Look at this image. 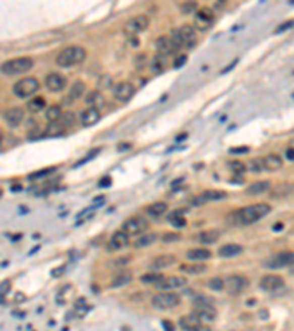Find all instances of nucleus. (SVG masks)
Listing matches in <instances>:
<instances>
[{
	"instance_id": "nucleus-1",
	"label": "nucleus",
	"mask_w": 294,
	"mask_h": 331,
	"mask_svg": "<svg viewBox=\"0 0 294 331\" xmlns=\"http://www.w3.org/2000/svg\"><path fill=\"white\" fill-rule=\"evenodd\" d=\"M271 212V206L268 203H256L249 205L246 208L236 210L228 216V221L232 226H249L253 223H258L259 219L265 218Z\"/></svg>"
},
{
	"instance_id": "nucleus-2",
	"label": "nucleus",
	"mask_w": 294,
	"mask_h": 331,
	"mask_svg": "<svg viewBox=\"0 0 294 331\" xmlns=\"http://www.w3.org/2000/svg\"><path fill=\"white\" fill-rule=\"evenodd\" d=\"M87 53L81 46H70L57 53L56 56V65L61 68H71L74 65L81 64L86 59Z\"/></svg>"
},
{
	"instance_id": "nucleus-3",
	"label": "nucleus",
	"mask_w": 294,
	"mask_h": 331,
	"mask_svg": "<svg viewBox=\"0 0 294 331\" xmlns=\"http://www.w3.org/2000/svg\"><path fill=\"white\" fill-rule=\"evenodd\" d=\"M213 300H208L205 297H197L194 300V305H193V312L191 314L194 316H197L202 322H212L215 321L218 311L215 309V306L212 305Z\"/></svg>"
},
{
	"instance_id": "nucleus-4",
	"label": "nucleus",
	"mask_w": 294,
	"mask_h": 331,
	"mask_svg": "<svg viewBox=\"0 0 294 331\" xmlns=\"http://www.w3.org/2000/svg\"><path fill=\"white\" fill-rule=\"evenodd\" d=\"M33 65H34V62L31 58H27V56L15 58V59H11L2 65V72L5 75H18V74H24V72L31 70Z\"/></svg>"
},
{
	"instance_id": "nucleus-5",
	"label": "nucleus",
	"mask_w": 294,
	"mask_h": 331,
	"mask_svg": "<svg viewBox=\"0 0 294 331\" xmlns=\"http://www.w3.org/2000/svg\"><path fill=\"white\" fill-rule=\"evenodd\" d=\"M40 88V83L38 80L34 77H25V78H21L18 83L14 84V93L15 96L21 97V99H25V97H30L35 94Z\"/></svg>"
},
{
	"instance_id": "nucleus-6",
	"label": "nucleus",
	"mask_w": 294,
	"mask_h": 331,
	"mask_svg": "<svg viewBox=\"0 0 294 331\" xmlns=\"http://www.w3.org/2000/svg\"><path fill=\"white\" fill-rule=\"evenodd\" d=\"M149 18L146 15H137V17H133L131 19L127 21V24L124 25V34L128 35L130 38L133 37H137L140 33L146 31L149 28Z\"/></svg>"
},
{
	"instance_id": "nucleus-7",
	"label": "nucleus",
	"mask_w": 294,
	"mask_h": 331,
	"mask_svg": "<svg viewBox=\"0 0 294 331\" xmlns=\"http://www.w3.org/2000/svg\"><path fill=\"white\" fill-rule=\"evenodd\" d=\"M147 228H149L147 219L141 215H136V216H131V218L125 219L122 223L121 230L124 233H127L128 236H141Z\"/></svg>"
},
{
	"instance_id": "nucleus-8",
	"label": "nucleus",
	"mask_w": 294,
	"mask_h": 331,
	"mask_svg": "<svg viewBox=\"0 0 294 331\" xmlns=\"http://www.w3.org/2000/svg\"><path fill=\"white\" fill-rule=\"evenodd\" d=\"M152 305L156 309H173L180 305V296L175 295L172 292H163V293H157L152 297Z\"/></svg>"
},
{
	"instance_id": "nucleus-9",
	"label": "nucleus",
	"mask_w": 294,
	"mask_h": 331,
	"mask_svg": "<svg viewBox=\"0 0 294 331\" xmlns=\"http://www.w3.org/2000/svg\"><path fill=\"white\" fill-rule=\"evenodd\" d=\"M294 263V252H279L277 255H274L272 258H269L263 265L269 269H279L288 265Z\"/></svg>"
},
{
	"instance_id": "nucleus-10",
	"label": "nucleus",
	"mask_w": 294,
	"mask_h": 331,
	"mask_svg": "<svg viewBox=\"0 0 294 331\" xmlns=\"http://www.w3.org/2000/svg\"><path fill=\"white\" fill-rule=\"evenodd\" d=\"M181 47L173 41L171 38V35H160L157 40H156V50L157 54H162V56H171L178 52Z\"/></svg>"
},
{
	"instance_id": "nucleus-11",
	"label": "nucleus",
	"mask_w": 294,
	"mask_h": 331,
	"mask_svg": "<svg viewBox=\"0 0 294 331\" xmlns=\"http://www.w3.org/2000/svg\"><path fill=\"white\" fill-rule=\"evenodd\" d=\"M249 280L243 275H229L225 279V289L229 295H239L249 287Z\"/></svg>"
},
{
	"instance_id": "nucleus-12",
	"label": "nucleus",
	"mask_w": 294,
	"mask_h": 331,
	"mask_svg": "<svg viewBox=\"0 0 294 331\" xmlns=\"http://www.w3.org/2000/svg\"><path fill=\"white\" fill-rule=\"evenodd\" d=\"M134 93H136V87L128 81H121V83L115 84V87H113V97L120 102L131 100Z\"/></svg>"
},
{
	"instance_id": "nucleus-13",
	"label": "nucleus",
	"mask_w": 294,
	"mask_h": 331,
	"mask_svg": "<svg viewBox=\"0 0 294 331\" xmlns=\"http://www.w3.org/2000/svg\"><path fill=\"white\" fill-rule=\"evenodd\" d=\"M67 77H64L62 74H59V72H50L47 77H46V80H44V86L46 88L49 90V91H52V93H59V91H62L64 88L67 87Z\"/></svg>"
},
{
	"instance_id": "nucleus-14",
	"label": "nucleus",
	"mask_w": 294,
	"mask_h": 331,
	"mask_svg": "<svg viewBox=\"0 0 294 331\" xmlns=\"http://www.w3.org/2000/svg\"><path fill=\"white\" fill-rule=\"evenodd\" d=\"M187 284V279L180 277V275H172V277H165L159 284H156V289L159 290H165V292H171L175 289H181Z\"/></svg>"
},
{
	"instance_id": "nucleus-15",
	"label": "nucleus",
	"mask_w": 294,
	"mask_h": 331,
	"mask_svg": "<svg viewBox=\"0 0 294 331\" xmlns=\"http://www.w3.org/2000/svg\"><path fill=\"white\" fill-rule=\"evenodd\" d=\"M3 118H5V122L9 127L15 128L18 125H21L22 121H24V111L21 107H18V106H12V107L6 109V112L3 114Z\"/></svg>"
},
{
	"instance_id": "nucleus-16",
	"label": "nucleus",
	"mask_w": 294,
	"mask_h": 331,
	"mask_svg": "<svg viewBox=\"0 0 294 331\" xmlns=\"http://www.w3.org/2000/svg\"><path fill=\"white\" fill-rule=\"evenodd\" d=\"M281 287H284V279L279 275H275V274L265 275L260 280V289L265 292H275Z\"/></svg>"
},
{
	"instance_id": "nucleus-17",
	"label": "nucleus",
	"mask_w": 294,
	"mask_h": 331,
	"mask_svg": "<svg viewBox=\"0 0 294 331\" xmlns=\"http://www.w3.org/2000/svg\"><path fill=\"white\" fill-rule=\"evenodd\" d=\"M215 19V14L212 9L209 8H200L197 12H196V25L200 28V30H206L210 27V24L213 22Z\"/></svg>"
},
{
	"instance_id": "nucleus-18",
	"label": "nucleus",
	"mask_w": 294,
	"mask_h": 331,
	"mask_svg": "<svg viewBox=\"0 0 294 331\" xmlns=\"http://www.w3.org/2000/svg\"><path fill=\"white\" fill-rule=\"evenodd\" d=\"M100 109H96V107H87L86 111L81 114V117H80V121H81V125L83 127H93V125H96L97 122L100 121Z\"/></svg>"
},
{
	"instance_id": "nucleus-19",
	"label": "nucleus",
	"mask_w": 294,
	"mask_h": 331,
	"mask_svg": "<svg viewBox=\"0 0 294 331\" xmlns=\"http://www.w3.org/2000/svg\"><path fill=\"white\" fill-rule=\"evenodd\" d=\"M180 30V35H181V40H183V46L191 49L193 46H196V28L190 25V24H186L183 25Z\"/></svg>"
},
{
	"instance_id": "nucleus-20",
	"label": "nucleus",
	"mask_w": 294,
	"mask_h": 331,
	"mask_svg": "<svg viewBox=\"0 0 294 331\" xmlns=\"http://www.w3.org/2000/svg\"><path fill=\"white\" fill-rule=\"evenodd\" d=\"M130 244V236L124 231H116L112 237H110V242H109V247L112 250H121L124 247H127Z\"/></svg>"
},
{
	"instance_id": "nucleus-21",
	"label": "nucleus",
	"mask_w": 294,
	"mask_h": 331,
	"mask_svg": "<svg viewBox=\"0 0 294 331\" xmlns=\"http://www.w3.org/2000/svg\"><path fill=\"white\" fill-rule=\"evenodd\" d=\"M202 325H203V322L193 314L186 315V316H181V318H180V327L184 331H196L199 330Z\"/></svg>"
},
{
	"instance_id": "nucleus-22",
	"label": "nucleus",
	"mask_w": 294,
	"mask_h": 331,
	"mask_svg": "<svg viewBox=\"0 0 294 331\" xmlns=\"http://www.w3.org/2000/svg\"><path fill=\"white\" fill-rule=\"evenodd\" d=\"M177 262V258L173 255H160L155 258L153 261L150 262V269H155V271H159V269H163V268H168Z\"/></svg>"
},
{
	"instance_id": "nucleus-23",
	"label": "nucleus",
	"mask_w": 294,
	"mask_h": 331,
	"mask_svg": "<svg viewBox=\"0 0 294 331\" xmlns=\"http://www.w3.org/2000/svg\"><path fill=\"white\" fill-rule=\"evenodd\" d=\"M240 253H243V246L236 243L224 244L218 250V255L221 258H234V256H239Z\"/></svg>"
},
{
	"instance_id": "nucleus-24",
	"label": "nucleus",
	"mask_w": 294,
	"mask_h": 331,
	"mask_svg": "<svg viewBox=\"0 0 294 331\" xmlns=\"http://www.w3.org/2000/svg\"><path fill=\"white\" fill-rule=\"evenodd\" d=\"M263 165H265V171H278L282 168V159L279 155H275V153H271L268 156L263 157Z\"/></svg>"
},
{
	"instance_id": "nucleus-25",
	"label": "nucleus",
	"mask_w": 294,
	"mask_h": 331,
	"mask_svg": "<svg viewBox=\"0 0 294 331\" xmlns=\"http://www.w3.org/2000/svg\"><path fill=\"white\" fill-rule=\"evenodd\" d=\"M221 233L218 230H206V231H202L197 234V242L203 244H213L218 242Z\"/></svg>"
},
{
	"instance_id": "nucleus-26",
	"label": "nucleus",
	"mask_w": 294,
	"mask_h": 331,
	"mask_svg": "<svg viewBox=\"0 0 294 331\" xmlns=\"http://www.w3.org/2000/svg\"><path fill=\"white\" fill-rule=\"evenodd\" d=\"M212 256V252L209 249H205V247H200V249H190L187 252V258L193 262H200V261H206Z\"/></svg>"
},
{
	"instance_id": "nucleus-27",
	"label": "nucleus",
	"mask_w": 294,
	"mask_h": 331,
	"mask_svg": "<svg viewBox=\"0 0 294 331\" xmlns=\"http://www.w3.org/2000/svg\"><path fill=\"white\" fill-rule=\"evenodd\" d=\"M269 187H271V183L268 180H262V181H256V183L250 184L246 189V193L250 194V196H256V194H262V193L268 192Z\"/></svg>"
},
{
	"instance_id": "nucleus-28",
	"label": "nucleus",
	"mask_w": 294,
	"mask_h": 331,
	"mask_svg": "<svg viewBox=\"0 0 294 331\" xmlns=\"http://www.w3.org/2000/svg\"><path fill=\"white\" fill-rule=\"evenodd\" d=\"M86 102H87V105L90 106V107L100 109V107L104 105V96L102 94V93H100V91H97V90H93V91H90V93H88V96L86 97Z\"/></svg>"
},
{
	"instance_id": "nucleus-29",
	"label": "nucleus",
	"mask_w": 294,
	"mask_h": 331,
	"mask_svg": "<svg viewBox=\"0 0 294 331\" xmlns=\"http://www.w3.org/2000/svg\"><path fill=\"white\" fill-rule=\"evenodd\" d=\"M180 269H181L183 272H186V274H190V275H199V274L206 272L208 266H206L205 263L193 262V263H187V265H181Z\"/></svg>"
},
{
	"instance_id": "nucleus-30",
	"label": "nucleus",
	"mask_w": 294,
	"mask_h": 331,
	"mask_svg": "<svg viewBox=\"0 0 294 331\" xmlns=\"http://www.w3.org/2000/svg\"><path fill=\"white\" fill-rule=\"evenodd\" d=\"M84 91H86V84H84V81H81V80L75 81V83L72 84V87H71L70 93H68V100L72 102V100L80 99V97L84 94Z\"/></svg>"
},
{
	"instance_id": "nucleus-31",
	"label": "nucleus",
	"mask_w": 294,
	"mask_h": 331,
	"mask_svg": "<svg viewBox=\"0 0 294 331\" xmlns=\"http://www.w3.org/2000/svg\"><path fill=\"white\" fill-rule=\"evenodd\" d=\"M156 240H157V234L156 233H149V234H143V236L137 237L133 246L136 249H141V247H147V246L153 244Z\"/></svg>"
},
{
	"instance_id": "nucleus-32",
	"label": "nucleus",
	"mask_w": 294,
	"mask_h": 331,
	"mask_svg": "<svg viewBox=\"0 0 294 331\" xmlns=\"http://www.w3.org/2000/svg\"><path fill=\"white\" fill-rule=\"evenodd\" d=\"M166 210H168V205L165 202H155V203L147 206V215L157 218V216H162L163 213H166Z\"/></svg>"
},
{
	"instance_id": "nucleus-33",
	"label": "nucleus",
	"mask_w": 294,
	"mask_h": 331,
	"mask_svg": "<svg viewBox=\"0 0 294 331\" xmlns=\"http://www.w3.org/2000/svg\"><path fill=\"white\" fill-rule=\"evenodd\" d=\"M133 280V274L130 271H121L115 275V279L112 280V287H122V286H127L130 284Z\"/></svg>"
},
{
	"instance_id": "nucleus-34",
	"label": "nucleus",
	"mask_w": 294,
	"mask_h": 331,
	"mask_svg": "<svg viewBox=\"0 0 294 331\" xmlns=\"http://www.w3.org/2000/svg\"><path fill=\"white\" fill-rule=\"evenodd\" d=\"M46 107V100L43 97H33L28 103H27V109L31 112V114H38L41 112L43 109Z\"/></svg>"
},
{
	"instance_id": "nucleus-35",
	"label": "nucleus",
	"mask_w": 294,
	"mask_h": 331,
	"mask_svg": "<svg viewBox=\"0 0 294 331\" xmlns=\"http://www.w3.org/2000/svg\"><path fill=\"white\" fill-rule=\"evenodd\" d=\"M293 190H294V186H291V184H281V186H277V187L271 192V196L279 199V197H285V196H288Z\"/></svg>"
},
{
	"instance_id": "nucleus-36",
	"label": "nucleus",
	"mask_w": 294,
	"mask_h": 331,
	"mask_svg": "<svg viewBox=\"0 0 294 331\" xmlns=\"http://www.w3.org/2000/svg\"><path fill=\"white\" fill-rule=\"evenodd\" d=\"M67 130L59 124V122H50L49 127L46 128V134L44 136H49V137H57V136H62Z\"/></svg>"
},
{
	"instance_id": "nucleus-37",
	"label": "nucleus",
	"mask_w": 294,
	"mask_h": 331,
	"mask_svg": "<svg viewBox=\"0 0 294 331\" xmlns=\"http://www.w3.org/2000/svg\"><path fill=\"white\" fill-rule=\"evenodd\" d=\"M206 199H208V202H215V200H222V199H226V192L224 190H215V189H210V190H206V192L202 193Z\"/></svg>"
},
{
	"instance_id": "nucleus-38",
	"label": "nucleus",
	"mask_w": 294,
	"mask_h": 331,
	"mask_svg": "<svg viewBox=\"0 0 294 331\" xmlns=\"http://www.w3.org/2000/svg\"><path fill=\"white\" fill-rule=\"evenodd\" d=\"M62 114H64V112H62V109H61V106L59 105H52L46 109V118L50 122L57 121V120L62 117Z\"/></svg>"
},
{
	"instance_id": "nucleus-39",
	"label": "nucleus",
	"mask_w": 294,
	"mask_h": 331,
	"mask_svg": "<svg viewBox=\"0 0 294 331\" xmlns=\"http://www.w3.org/2000/svg\"><path fill=\"white\" fill-rule=\"evenodd\" d=\"M77 121V117H75V114L74 112H65V114H62V117L57 120V122L65 128V130H68L70 127H72L74 124Z\"/></svg>"
},
{
	"instance_id": "nucleus-40",
	"label": "nucleus",
	"mask_w": 294,
	"mask_h": 331,
	"mask_svg": "<svg viewBox=\"0 0 294 331\" xmlns=\"http://www.w3.org/2000/svg\"><path fill=\"white\" fill-rule=\"evenodd\" d=\"M165 279L160 272H147V274H144L143 277H141V281L144 283V284H159L162 280Z\"/></svg>"
},
{
	"instance_id": "nucleus-41",
	"label": "nucleus",
	"mask_w": 294,
	"mask_h": 331,
	"mask_svg": "<svg viewBox=\"0 0 294 331\" xmlns=\"http://www.w3.org/2000/svg\"><path fill=\"white\" fill-rule=\"evenodd\" d=\"M168 221H169L175 228H184V227L187 226L186 218H184L180 212H173L172 215H169V216H168Z\"/></svg>"
},
{
	"instance_id": "nucleus-42",
	"label": "nucleus",
	"mask_w": 294,
	"mask_h": 331,
	"mask_svg": "<svg viewBox=\"0 0 294 331\" xmlns=\"http://www.w3.org/2000/svg\"><path fill=\"white\" fill-rule=\"evenodd\" d=\"M165 65H166L165 56L156 54L155 58H153V61H152V71H153L155 74H160V72L163 71V68H165Z\"/></svg>"
},
{
	"instance_id": "nucleus-43",
	"label": "nucleus",
	"mask_w": 294,
	"mask_h": 331,
	"mask_svg": "<svg viewBox=\"0 0 294 331\" xmlns=\"http://www.w3.org/2000/svg\"><path fill=\"white\" fill-rule=\"evenodd\" d=\"M247 170H250L252 173H260V171H265V165H263V157H256L253 160L249 162V167Z\"/></svg>"
},
{
	"instance_id": "nucleus-44",
	"label": "nucleus",
	"mask_w": 294,
	"mask_h": 331,
	"mask_svg": "<svg viewBox=\"0 0 294 331\" xmlns=\"http://www.w3.org/2000/svg\"><path fill=\"white\" fill-rule=\"evenodd\" d=\"M228 167H229V170L234 173V175H242L246 170H247V167L240 162V160H232V162H229L228 163Z\"/></svg>"
},
{
	"instance_id": "nucleus-45",
	"label": "nucleus",
	"mask_w": 294,
	"mask_h": 331,
	"mask_svg": "<svg viewBox=\"0 0 294 331\" xmlns=\"http://www.w3.org/2000/svg\"><path fill=\"white\" fill-rule=\"evenodd\" d=\"M208 287L210 290H215V292H219L225 287V281L219 277H213L208 281Z\"/></svg>"
},
{
	"instance_id": "nucleus-46",
	"label": "nucleus",
	"mask_w": 294,
	"mask_h": 331,
	"mask_svg": "<svg viewBox=\"0 0 294 331\" xmlns=\"http://www.w3.org/2000/svg\"><path fill=\"white\" fill-rule=\"evenodd\" d=\"M197 9V3L196 2H184L181 5V12L184 15H190V14H194Z\"/></svg>"
},
{
	"instance_id": "nucleus-47",
	"label": "nucleus",
	"mask_w": 294,
	"mask_h": 331,
	"mask_svg": "<svg viewBox=\"0 0 294 331\" xmlns=\"http://www.w3.org/2000/svg\"><path fill=\"white\" fill-rule=\"evenodd\" d=\"M54 170L56 168H46V170H43V171H35L31 175H28V178L30 180H38V178H44V177H47V175H50L52 173H54Z\"/></svg>"
},
{
	"instance_id": "nucleus-48",
	"label": "nucleus",
	"mask_w": 294,
	"mask_h": 331,
	"mask_svg": "<svg viewBox=\"0 0 294 331\" xmlns=\"http://www.w3.org/2000/svg\"><path fill=\"white\" fill-rule=\"evenodd\" d=\"M134 65L141 70V68H144L146 65H147V54H144V53H141L139 56H136V62H134Z\"/></svg>"
},
{
	"instance_id": "nucleus-49",
	"label": "nucleus",
	"mask_w": 294,
	"mask_h": 331,
	"mask_svg": "<svg viewBox=\"0 0 294 331\" xmlns=\"http://www.w3.org/2000/svg\"><path fill=\"white\" fill-rule=\"evenodd\" d=\"M160 239H162V242H178L181 239V236L178 233H165Z\"/></svg>"
},
{
	"instance_id": "nucleus-50",
	"label": "nucleus",
	"mask_w": 294,
	"mask_h": 331,
	"mask_svg": "<svg viewBox=\"0 0 294 331\" xmlns=\"http://www.w3.org/2000/svg\"><path fill=\"white\" fill-rule=\"evenodd\" d=\"M205 203H208V199H206L203 194H199V196H196V197L191 199V205H193V206H202V205H205Z\"/></svg>"
},
{
	"instance_id": "nucleus-51",
	"label": "nucleus",
	"mask_w": 294,
	"mask_h": 331,
	"mask_svg": "<svg viewBox=\"0 0 294 331\" xmlns=\"http://www.w3.org/2000/svg\"><path fill=\"white\" fill-rule=\"evenodd\" d=\"M249 152H250V147H247V146H239V147L229 149V153H232V155H243V153H249Z\"/></svg>"
},
{
	"instance_id": "nucleus-52",
	"label": "nucleus",
	"mask_w": 294,
	"mask_h": 331,
	"mask_svg": "<svg viewBox=\"0 0 294 331\" xmlns=\"http://www.w3.org/2000/svg\"><path fill=\"white\" fill-rule=\"evenodd\" d=\"M186 61H187V56H186V54H181V56H178V58L173 61L172 67L175 70H178V68H181V67L186 64Z\"/></svg>"
},
{
	"instance_id": "nucleus-53",
	"label": "nucleus",
	"mask_w": 294,
	"mask_h": 331,
	"mask_svg": "<svg viewBox=\"0 0 294 331\" xmlns=\"http://www.w3.org/2000/svg\"><path fill=\"white\" fill-rule=\"evenodd\" d=\"M293 24H294V21H288V22H284V24H282L281 27H278L277 30H275V33H282L284 30H287V28H291V27H293Z\"/></svg>"
},
{
	"instance_id": "nucleus-54",
	"label": "nucleus",
	"mask_w": 294,
	"mask_h": 331,
	"mask_svg": "<svg viewBox=\"0 0 294 331\" xmlns=\"http://www.w3.org/2000/svg\"><path fill=\"white\" fill-rule=\"evenodd\" d=\"M9 289H11V283L9 281H3L2 283V296H5L9 292Z\"/></svg>"
},
{
	"instance_id": "nucleus-55",
	"label": "nucleus",
	"mask_w": 294,
	"mask_h": 331,
	"mask_svg": "<svg viewBox=\"0 0 294 331\" xmlns=\"http://www.w3.org/2000/svg\"><path fill=\"white\" fill-rule=\"evenodd\" d=\"M285 157L290 159V160H294V149H291L290 146H288V149L285 150Z\"/></svg>"
},
{
	"instance_id": "nucleus-56",
	"label": "nucleus",
	"mask_w": 294,
	"mask_h": 331,
	"mask_svg": "<svg viewBox=\"0 0 294 331\" xmlns=\"http://www.w3.org/2000/svg\"><path fill=\"white\" fill-rule=\"evenodd\" d=\"M110 183H112V180H110L109 177H104L103 180H102V181L99 183V186H100V187H107V186H109Z\"/></svg>"
},
{
	"instance_id": "nucleus-57",
	"label": "nucleus",
	"mask_w": 294,
	"mask_h": 331,
	"mask_svg": "<svg viewBox=\"0 0 294 331\" xmlns=\"http://www.w3.org/2000/svg\"><path fill=\"white\" fill-rule=\"evenodd\" d=\"M237 62H239V59H234V61H232V64H231V65H228V67H226V68H224V70H222V74H225V72H228V71H231V70H232V68H234V67H236V65H237Z\"/></svg>"
},
{
	"instance_id": "nucleus-58",
	"label": "nucleus",
	"mask_w": 294,
	"mask_h": 331,
	"mask_svg": "<svg viewBox=\"0 0 294 331\" xmlns=\"http://www.w3.org/2000/svg\"><path fill=\"white\" fill-rule=\"evenodd\" d=\"M163 327L166 331H173V324L169 321H163Z\"/></svg>"
},
{
	"instance_id": "nucleus-59",
	"label": "nucleus",
	"mask_w": 294,
	"mask_h": 331,
	"mask_svg": "<svg viewBox=\"0 0 294 331\" xmlns=\"http://www.w3.org/2000/svg\"><path fill=\"white\" fill-rule=\"evenodd\" d=\"M127 149H131V144H124V143H121V144H118V150L121 152V150H127Z\"/></svg>"
},
{
	"instance_id": "nucleus-60",
	"label": "nucleus",
	"mask_w": 294,
	"mask_h": 331,
	"mask_svg": "<svg viewBox=\"0 0 294 331\" xmlns=\"http://www.w3.org/2000/svg\"><path fill=\"white\" fill-rule=\"evenodd\" d=\"M128 259H130V258H120V259H116L115 265H125V263L128 262Z\"/></svg>"
},
{
	"instance_id": "nucleus-61",
	"label": "nucleus",
	"mask_w": 294,
	"mask_h": 331,
	"mask_svg": "<svg viewBox=\"0 0 294 331\" xmlns=\"http://www.w3.org/2000/svg\"><path fill=\"white\" fill-rule=\"evenodd\" d=\"M196 331H212V330H210V327H208V325H205V324H203V325H202L199 330H196Z\"/></svg>"
},
{
	"instance_id": "nucleus-62",
	"label": "nucleus",
	"mask_w": 294,
	"mask_h": 331,
	"mask_svg": "<svg viewBox=\"0 0 294 331\" xmlns=\"http://www.w3.org/2000/svg\"><path fill=\"white\" fill-rule=\"evenodd\" d=\"M186 137H187V134H180V136L177 137V141H178V140H184Z\"/></svg>"
},
{
	"instance_id": "nucleus-63",
	"label": "nucleus",
	"mask_w": 294,
	"mask_h": 331,
	"mask_svg": "<svg viewBox=\"0 0 294 331\" xmlns=\"http://www.w3.org/2000/svg\"><path fill=\"white\" fill-rule=\"evenodd\" d=\"M290 147H291V149H294V139L290 141Z\"/></svg>"
}]
</instances>
